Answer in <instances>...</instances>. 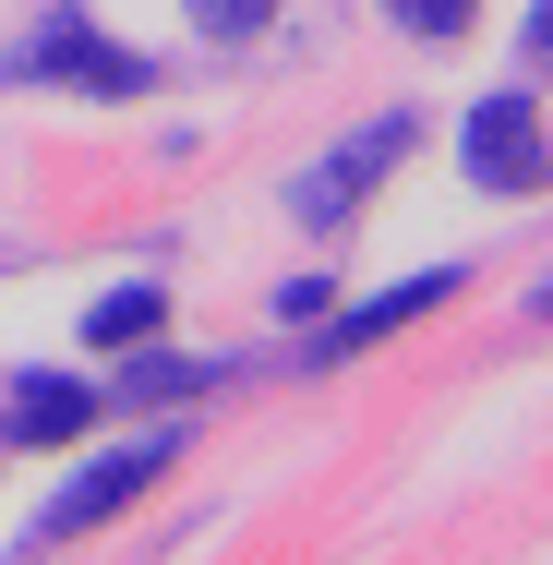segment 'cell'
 Here are the masks:
<instances>
[{
  "instance_id": "6da1fadb",
  "label": "cell",
  "mask_w": 553,
  "mask_h": 565,
  "mask_svg": "<svg viewBox=\"0 0 553 565\" xmlns=\"http://www.w3.org/2000/svg\"><path fill=\"white\" fill-rule=\"evenodd\" d=\"M12 85H85V97H157V61L145 49H120V36H97L73 0L12 49Z\"/></svg>"
},
{
  "instance_id": "7a4b0ae2",
  "label": "cell",
  "mask_w": 553,
  "mask_h": 565,
  "mask_svg": "<svg viewBox=\"0 0 553 565\" xmlns=\"http://www.w3.org/2000/svg\"><path fill=\"white\" fill-rule=\"evenodd\" d=\"M410 145H422V120L385 109V120H361L337 157H313V169H301V193H289V205H301V228H349L361 205H373V181H385V169H410Z\"/></svg>"
},
{
  "instance_id": "3957f363",
  "label": "cell",
  "mask_w": 553,
  "mask_h": 565,
  "mask_svg": "<svg viewBox=\"0 0 553 565\" xmlns=\"http://www.w3.org/2000/svg\"><path fill=\"white\" fill-rule=\"evenodd\" d=\"M457 157H469L481 193H542V181H553V145H542L530 85H493V97L469 109V132H457Z\"/></svg>"
},
{
  "instance_id": "277c9868",
  "label": "cell",
  "mask_w": 553,
  "mask_h": 565,
  "mask_svg": "<svg viewBox=\"0 0 553 565\" xmlns=\"http://www.w3.org/2000/svg\"><path fill=\"white\" fill-rule=\"evenodd\" d=\"M169 469H181V434H132L120 457H97V469H85V481H73V493H61L49 518H36V542H85L97 518H120V505H145V493H157Z\"/></svg>"
},
{
  "instance_id": "5b68a950",
  "label": "cell",
  "mask_w": 553,
  "mask_h": 565,
  "mask_svg": "<svg viewBox=\"0 0 553 565\" xmlns=\"http://www.w3.org/2000/svg\"><path fill=\"white\" fill-rule=\"evenodd\" d=\"M97 409H109V385H61V373H36V385L12 397V446H73Z\"/></svg>"
},
{
  "instance_id": "8992f818",
  "label": "cell",
  "mask_w": 553,
  "mask_h": 565,
  "mask_svg": "<svg viewBox=\"0 0 553 565\" xmlns=\"http://www.w3.org/2000/svg\"><path fill=\"white\" fill-rule=\"evenodd\" d=\"M205 385H228V361H132L109 397L120 409H169V397H205Z\"/></svg>"
},
{
  "instance_id": "52a82bcc",
  "label": "cell",
  "mask_w": 553,
  "mask_h": 565,
  "mask_svg": "<svg viewBox=\"0 0 553 565\" xmlns=\"http://www.w3.org/2000/svg\"><path fill=\"white\" fill-rule=\"evenodd\" d=\"M457 289H469V277H457V265H434V277H410V289H397V301H361V313H349V326H337V349H361V338H385V326H410V313H434V301H457Z\"/></svg>"
},
{
  "instance_id": "ba28073f",
  "label": "cell",
  "mask_w": 553,
  "mask_h": 565,
  "mask_svg": "<svg viewBox=\"0 0 553 565\" xmlns=\"http://www.w3.org/2000/svg\"><path fill=\"white\" fill-rule=\"evenodd\" d=\"M157 326H169V289H109V301L85 313V338H97V349H145Z\"/></svg>"
},
{
  "instance_id": "9c48e42d",
  "label": "cell",
  "mask_w": 553,
  "mask_h": 565,
  "mask_svg": "<svg viewBox=\"0 0 553 565\" xmlns=\"http://www.w3.org/2000/svg\"><path fill=\"white\" fill-rule=\"evenodd\" d=\"M193 24H205V36H265L277 0H193Z\"/></svg>"
},
{
  "instance_id": "30bf717a",
  "label": "cell",
  "mask_w": 553,
  "mask_h": 565,
  "mask_svg": "<svg viewBox=\"0 0 553 565\" xmlns=\"http://www.w3.org/2000/svg\"><path fill=\"white\" fill-rule=\"evenodd\" d=\"M397 24H410V36H457V24H469V0H397Z\"/></svg>"
},
{
  "instance_id": "8fae6325",
  "label": "cell",
  "mask_w": 553,
  "mask_h": 565,
  "mask_svg": "<svg viewBox=\"0 0 553 565\" xmlns=\"http://www.w3.org/2000/svg\"><path fill=\"white\" fill-rule=\"evenodd\" d=\"M530 61H553V0H542V12H530Z\"/></svg>"
},
{
  "instance_id": "7c38bea8",
  "label": "cell",
  "mask_w": 553,
  "mask_h": 565,
  "mask_svg": "<svg viewBox=\"0 0 553 565\" xmlns=\"http://www.w3.org/2000/svg\"><path fill=\"white\" fill-rule=\"evenodd\" d=\"M542 313H553V289H542Z\"/></svg>"
}]
</instances>
